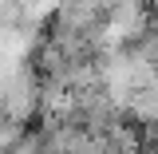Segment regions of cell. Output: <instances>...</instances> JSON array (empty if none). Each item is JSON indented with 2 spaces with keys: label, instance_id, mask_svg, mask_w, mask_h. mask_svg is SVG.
Returning a JSON list of instances; mask_svg holds the SVG:
<instances>
[{
  "label": "cell",
  "instance_id": "1",
  "mask_svg": "<svg viewBox=\"0 0 158 154\" xmlns=\"http://www.w3.org/2000/svg\"><path fill=\"white\" fill-rule=\"evenodd\" d=\"M0 111L20 127H28L32 119L44 115V75L28 59L12 63V71L0 79Z\"/></svg>",
  "mask_w": 158,
  "mask_h": 154
},
{
  "label": "cell",
  "instance_id": "2",
  "mask_svg": "<svg viewBox=\"0 0 158 154\" xmlns=\"http://www.w3.org/2000/svg\"><path fill=\"white\" fill-rule=\"evenodd\" d=\"M123 115L131 119L135 127H142V131L158 127V83H154V87H138V91H131L127 103H123Z\"/></svg>",
  "mask_w": 158,
  "mask_h": 154
},
{
  "label": "cell",
  "instance_id": "3",
  "mask_svg": "<svg viewBox=\"0 0 158 154\" xmlns=\"http://www.w3.org/2000/svg\"><path fill=\"white\" fill-rule=\"evenodd\" d=\"M146 4V12H158V0H142Z\"/></svg>",
  "mask_w": 158,
  "mask_h": 154
}]
</instances>
